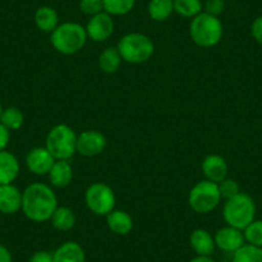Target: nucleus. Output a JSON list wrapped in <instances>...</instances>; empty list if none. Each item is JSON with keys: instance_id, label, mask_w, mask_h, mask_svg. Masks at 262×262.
<instances>
[{"instance_id": "nucleus-1", "label": "nucleus", "mask_w": 262, "mask_h": 262, "mask_svg": "<svg viewBox=\"0 0 262 262\" xmlns=\"http://www.w3.org/2000/svg\"><path fill=\"white\" fill-rule=\"evenodd\" d=\"M58 207L54 190L44 183H34L22 193V208L25 216L35 223L50 220Z\"/></svg>"}, {"instance_id": "nucleus-2", "label": "nucleus", "mask_w": 262, "mask_h": 262, "mask_svg": "<svg viewBox=\"0 0 262 262\" xmlns=\"http://www.w3.org/2000/svg\"><path fill=\"white\" fill-rule=\"evenodd\" d=\"M86 30L76 22L59 24L50 36L53 48L57 52L66 55H71L80 52L86 44Z\"/></svg>"}, {"instance_id": "nucleus-3", "label": "nucleus", "mask_w": 262, "mask_h": 262, "mask_svg": "<svg viewBox=\"0 0 262 262\" xmlns=\"http://www.w3.org/2000/svg\"><path fill=\"white\" fill-rule=\"evenodd\" d=\"M189 34L198 47L212 48L223 39L224 27L219 17L202 12L191 18Z\"/></svg>"}, {"instance_id": "nucleus-4", "label": "nucleus", "mask_w": 262, "mask_h": 262, "mask_svg": "<svg viewBox=\"0 0 262 262\" xmlns=\"http://www.w3.org/2000/svg\"><path fill=\"white\" fill-rule=\"evenodd\" d=\"M223 216L229 226L244 230L256 216V205L252 196L247 193H238L224 205Z\"/></svg>"}, {"instance_id": "nucleus-5", "label": "nucleus", "mask_w": 262, "mask_h": 262, "mask_svg": "<svg viewBox=\"0 0 262 262\" xmlns=\"http://www.w3.org/2000/svg\"><path fill=\"white\" fill-rule=\"evenodd\" d=\"M117 49L122 60L131 64H139L152 58L155 53V44L147 35L140 32H130L122 36V39L118 41Z\"/></svg>"}, {"instance_id": "nucleus-6", "label": "nucleus", "mask_w": 262, "mask_h": 262, "mask_svg": "<svg viewBox=\"0 0 262 262\" xmlns=\"http://www.w3.org/2000/svg\"><path fill=\"white\" fill-rule=\"evenodd\" d=\"M77 135L72 127L66 123L55 125L48 133L45 148L57 161H69L76 153Z\"/></svg>"}, {"instance_id": "nucleus-7", "label": "nucleus", "mask_w": 262, "mask_h": 262, "mask_svg": "<svg viewBox=\"0 0 262 262\" xmlns=\"http://www.w3.org/2000/svg\"><path fill=\"white\" fill-rule=\"evenodd\" d=\"M221 198L219 185L213 181L202 180L189 191L188 203L196 213H208L219 206Z\"/></svg>"}, {"instance_id": "nucleus-8", "label": "nucleus", "mask_w": 262, "mask_h": 262, "mask_svg": "<svg viewBox=\"0 0 262 262\" xmlns=\"http://www.w3.org/2000/svg\"><path fill=\"white\" fill-rule=\"evenodd\" d=\"M85 203L95 215L107 216L115 210L116 196L110 185L104 183H94L85 191Z\"/></svg>"}, {"instance_id": "nucleus-9", "label": "nucleus", "mask_w": 262, "mask_h": 262, "mask_svg": "<svg viewBox=\"0 0 262 262\" xmlns=\"http://www.w3.org/2000/svg\"><path fill=\"white\" fill-rule=\"evenodd\" d=\"M105 147H107V139L100 131L86 130L77 135L76 153H80L84 157H95L100 155Z\"/></svg>"}, {"instance_id": "nucleus-10", "label": "nucleus", "mask_w": 262, "mask_h": 262, "mask_svg": "<svg viewBox=\"0 0 262 262\" xmlns=\"http://www.w3.org/2000/svg\"><path fill=\"white\" fill-rule=\"evenodd\" d=\"M85 30H86L89 39H92L93 41L103 42L112 36L113 31H115V22H113L111 14L100 12V13L90 17Z\"/></svg>"}, {"instance_id": "nucleus-11", "label": "nucleus", "mask_w": 262, "mask_h": 262, "mask_svg": "<svg viewBox=\"0 0 262 262\" xmlns=\"http://www.w3.org/2000/svg\"><path fill=\"white\" fill-rule=\"evenodd\" d=\"M55 158L50 155L47 148L37 147L30 150L26 156V166L35 175H47L50 172L53 165L55 163Z\"/></svg>"}, {"instance_id": "nucleus-12", "label": "nucleus", "mask_w": 262, "mask_h": 262, "mask_svg": "<svg viewBox=\"0 0 262 262\" xmlns=\"http://www.w3.org/2000/svg\"><path fill=\"white\" fill-rule=\"evenodd\" d=\"M213 238H215L216 247L229 253H234L246 244L243 231L229 225L217 230Z\"/></svg>"}, {"instance_id": "nucleus-13", "label": "nucleus", "mask_w": 262, "mask_h": 262, "mask_svg": "<svg viewBox=\"0 0 262 262\" xmlns=\"http://www.w3.org/2000/svg\"><path fill=\"white\" fill-rule=\"evenodd\" d=\"M22 208V193L13 184L0 185V212L13 215Z\"/></svg>"}, {"instance_id": "nucleus-14", "label": "nucleus", "mask_w": 262, "mask_h": 262, "mask_svg": "<svg viewBox=\"0 0 262 262\" xmlns=\"http://www.w3.org/2000/svg\"><path fill=\"white\" fill-rule=\"evenodd\" d=\"M202 171L206 180L219 184L228 176V165L221 156L208 155L202 162Z\"/></svg>"}, {"instance_id": "nucleus-15", "label": "nucleus", "mask_w": 262, "mask_h": 262, "mask_svg": "<svg viewBox=\"0 0 262 262\" xmlns=\"http://www.w3.org/2000/svg\"><path fill=\"white\" fill-rule=\"evenodd\" d=\"M189 243L196 256H211L216 248L215 238L205 229H195L190 234Z\"/></svg>"}, {"instance_id": "nucleus-16", "label": "nucleus", "mask_w": 262, "mask_h": 262, "mask_svg": "<svg viewBox=\"0 0 262 262\" xmlns=\"http://www.w3.org/2000/svg\"><path fill=\"white\" fill-rule=\"evenodd\" d=\"M19 173V162L13 153L0 152V185L12 184Z\"/></svg>"}, {"instance_id": "nucleus-17", "label": "nucleus", "mask_w": 262, "mask_h": 262, "mask_svg": "<svg viewBox=\"0 0 262 262\" xmlns=\"http://www.w3.org/2000/svg\"><path fill=\"white\" fill-rule=\"evenodd\" d=\"M54 262H86L82 247L76 242H66L53 252Z\"/></svg>"}, {"instance_id": "nucleus-18", "label": "nucleus", "mask_w": 262, "mask_h": 262, "mask_svg": "<svg viewBox=\"0 0 262 262\" xmlns=\"http://www.w3.org/2000/svg\"><path fill=\"white\" fill-rule=\"evenodd\" d=\"M50 179V183L55 188H66L71 184L72 178H74V170L70 165L69 161L59 160L55 161L52 170L48 173Z\"/></svg>"}, {"instance_id": "nucleus-19", "label": "nucleus", "mask_w": 262, "mask_h": 262, "mask_svg": "<svg viewBox=\"0 0 262 262\" xmlns=\"http://www.w3.org/2000/svg\"><path fill=\"white\" fill-rule=\"evenodd\" d=\"M105 217H107V225L110 230L117 235H127L133 230V226H134L133 219L125 211L113 210Z\"/></svg>"}, {"instance_id": "nucleus-20", "label": "nucleus", "mask_w": 262, "mask_h": 262, "mask_svg": "<svg viewBox=\"0 0 262 262\" xmlns=\"http://www.w3.org/2000/svg\"><path fill=\"white\" fill-rule=\"evenodd\" d=\"M35 25L37 29L42 32H50L52 34L59 25V17L57 11L50 7H41L35 12Z\"/></svg>"}, {"instance_id": "nucleus-21", "label": "nucleus", "mask_w": 262, "mask_h": 262, "mask_svg": "<svg viewBox=\"0 0 262 262\" xmlns=\"http://www.w3.org/2000/svg\"><path fill=\"white\" fill-rule=\"evenodd\" d=\"M50 223H52L53 228L57 229V230H71L75 224H76V216H75V212L71 208L64 207V206H58L52 217H50Z\"/></svg>"}, {"instance_id": "nucleus-22", "label": "nucleus", "mask_w": 262, "mask_h": 262, "mask_svg": "<svg viewBox=\"0 0 262 262\" xmlns=\"http://www.w3.org/2000/svg\"><path fill=\"white\" fill-rule=\"evenodd\" d=\"M173 12V0H149L148 14L153 21L163 22L170 18Z\"/></svg>"}, {"instance_id": "nucleus-23", "label": "nucleus", "mask_w": 262, "mask_h": 262, "mask_svg": "<svg viewBox=\"0 0 262 262\" xmlns=\"http://www.w3.org/2000/svg\"><path fill=\"white\" fill-rule=\"evenodd\" d=\"M121 58L120 52H118L117 48L110 47L107 49H104L102 52V54L99 55V67L104 74H115L121 66Z\"/></svg>"}, {"instance_id": "nucleus-24", "label": "nucleus", "mask_w": 262, "mask_h": 262, "mask_svg": "<svg viewBox=\"0 0 262 262\" xmlns=\"http://www.w3.org/2000/svg\"><path fill=\"white\" fill-rule=\"evenodd\" d=\"M202 9V0H173V12L184 18H194Z\"/></svg>"}, {"instance_id": "nucleus-25", "label": "nucleus", "mask_w": 262, "mask_h": 262, "mask_svg": "<svg viewBox=\"0 0 262 262\" xmlns=\"http://www.w3.org/2000/svg\"><path fill=\"white\" fill-rule=\"evenodd\" d=\"M24 113L16 107H8L3 110L2 116H0V123L6 126L9 131L18 130L24 125Z\"/></svg>"}, {"instance_id": "nucleus-26", "label": "nucleus", "mask_w": 262, "mask_h": 262, "mask_svg": "<svg viewBox=\"0 0 262 262\" xmlns=\"http://www.w3.org/2000/svg\"><path fill=\"white\" fill-rule=\"evenodd\" d=\"M233 262H262V248L246 243L234 252Z\"/></svg>"}, {"instance_id": "nucleus-27", "label": "nucleus", "mask_w": 262, "mask_h": 262, "mask_svg": "<svg viewBox=\"0 0 262 262\" xmlns=\"http://www.w3.org/2000/svg\"><path fill=\"white\" fill-rule=\"evenodd\" d=\"M137 0H103L105 13L111 16H125L130 13Z\"/></svg>"}, {"instance_id": "nucleus-28", "label": "nucleus", "mask_w": 262, "mask_h": 262, "mask_svg": "<svg viewBox=\"0 0 262 262\" xmlns=\"http://www.w3.org/2000/svg\"><path fill=\"white\" fill-rule=\"evenodd\" d=\"M244 239L248 244L262 248V220H254L244 229Z\"/></svg>"}, {"instance_id": "nucleus-29", "label": "nucleus", "mask_w": 262, "mask_h": 262, "mask_svg": "<svg viewBox=\"0 0 262 262\" xmlns=\"http://www.w3.org/2000/svg\"><path fill=\"white\" fill-rule=\"evenodd\" d=\"M217 185L221 194V198H225V200H230L234 195L241 193L238 183H236L235 180H233V179H224V180L221 181V183H219Z\"/></svg>"}, {"instance_id": "nucleus-30", "label": "nucleus", "mask_w": 262, "mask_h": 262, "mask_svg": "<svg viewBox=\"0 0 262 262\" xmlns=\"http://www.w3.org/2000/svg\"><path fill=\"white\" fill-rule=\"evenodd\" d=\"M80 9L86 16H95V14L104 12L103 0H80Z\"/></svg>"}, {"instance_id": "nucleus-31", "label": "nucleus", "mask_w": 262, "mask_h": 262, "mask_svg": "<svg viewBox=\"0 0 262 262\" xmlns=\"http://www.w3.org/2000/svg\"><path fill=\"white\" fill-rule=\"evenodd\" d=\"M225 11V0H206L205 12L211 16L219 17Z\"/></svg>"}, {"instance_id": "nucleus-32", "label": "nucleus", "mask_w": 262, "mask_h": 262, "mask_svg": "<svg viewBox=\"0 0 262 262\" xmlns=\"http://www.w3.org/2000/svg\"><path fill=\"white\" fill-rule=\"evenodd\" d=\"M251 34L252 37H253L258 44L262 45V16L257 17V18L252 22Z\"/></svg>"}, {"instance_id": "nucleus-33", "label": "nucleus", "mask_w": 262, "mask_h": 262, "mask_svg": "<svg viewBox=\"0 0 262 262\" xmlns=\"http://www.w3.org/2000/svg\"><path fill=\"white\" fill-rule=\"evenodd\" d=\"M29 262H54L53 259V253L48 251H37L30 257Z\"/></svg>"}, {"instance_id": "nucleus-34", "label": "nucleus", "mask_w": 262, "mask_h": 262, "mask_svg": "<svg viewBox=\"0 0 262 262\" xmlns=\"http://www.w3.org/2000/svg\"><path fill=\"white\" fill-rule=\"evenodd\" d=\"M9 140H11V131L0 123V152L6 150L9 144Z\"/></svg>"}, {"instance_id": "nucleus-35", "label": "nucleus", "mask_w": 262, "mask_h": 262, "mask_svg": "<svg viewBox=\"0 0 262 262\" xmlns=\"http://www.w3.org/2000/svg\"><path fill=\"white\" fill-rule=\"evenodd\" d=\"M0 262H13L11 251L3 244H0Z\"/></svg>"}, {"instance_id": "nucleus-36", "label": "nucleus", "mask_w": 262, "mask_h": 262, "mask_svg": "<svg viewBox=\"0 0 262 262\" xmlns=\"http://www.w3.org/2000/svg\"><path fill=\"white\" fill-rule=\"evenodd\" d=\"M189 262H216L211 256H196Z\"/></svg>"}, {"instance_id": "nucleus-37", "label": "nucleus", "mask_w": 262, "mask_h": 262, "mask_svg": "<svg viewBox=\"0 0 262 262\" xmlns=\"http://www.w3.org/2000/svg\"><path fill=\"white\" fill-rule=\"evenodd\" d=\"M2 112H3V107H2V103H0V116H2Z\"/></svg>"}]
</instances>
